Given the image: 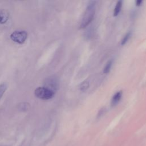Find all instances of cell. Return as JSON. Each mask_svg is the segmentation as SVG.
Here are the masks:
<instances>
[{"label": "cell", "instance_id": "7a4b0ae2", "mask_svg": "<svg viewBox=\"0 0 146 146\" xmlns=\"http://www.w3.org/2000/svg\"><path fill=\"white\" fill-rule=\"evenodd\" d=\"M35 95L39 99L48 100L54 97L55 92L46 87H39L35 90Z\"/></svg>", "mask_w": 146, "mask_h": 146}, {"label": "cell", "instance_id": "4fadbf2b", "mask_svg": "<svg viewBox=\"0 0 146 146\" xmlns=\"http://www.w3.org/2000/svg\"><path fill=\"white\" fill-rule=\"evenodd\" d=\"M142 3V1L141 0H137L136 2V6H140Z\"/></svg>", "mask_w": 146, "mask_h": 146}, {"label": "cell", "instance_id": "30bf717a", "mask_svg": "<svg viewBox=\"0 0 146 146\" xmlns=\"http://www.w3.org/2000/svg\"><path fill=\"white\" fill-rule=\"evenodd\" d=\"M131 32H128V33L123 37V39H122V40H121V45H124V44H125V43L127 42L128 40L129 39V37L131 36Z\"/></svg>", "mask_w": 146, "mask_h": 146}, {"label": "cell", "instance_id": "6da1fadb", "mask_svg": "<svg viewBox=\"0 0 146 146\" xmlns=\"http://www.w3.org/2000/svg\"><path fill=\"white\" fill-rule=\"evenodd\" d=\"M95 13V2L92 1L88 5L84 14L82 17L80 24V28L83 29L87 27L94 19Z\"/></svg>", "mask_w": 146, "mask_h": 146}, {"label": "cell", "instance_id": "7c38bea8", "mask_svg": "<svg viewBox=\"0 0 146 146\" xmlns=\"http://www.w3.org/2000/svg\"><path fill=\"white\" fill-rule=\"evenodd\" d=\"M19 107H21V110H27L28 106H29V105L27 104V103H22L21 105H19Z\"/></svg>", "mask_w": 146, "mask_h": 146}, {"label": "cell", "instance_id": "3957f363", "mask_svg": "<svg viewBox=\"0 0 146 146\" xmlns=\"http://www.w3.org/2000/svg\"><path fill=\"white\" fill-rule=\"evenodd\" d=\"M27 37L26 31L23 30H18L14 31L10 35L11 39L18 43H23Z\"/></svg>", "mask_w": 146, "mask_h": 146}, {"label": "cell", "instance_id": "277c9868", "mask_svg": "<svg viewBox=\"0 0 146 146\" xmlns=\"http://www.w3.org/2000/svg\"><path fill=\"white\" fill-rule=\"evenodd\" d=\"M46 83L47 84V86L46 87L53 91L55 92V91L56 90L58 84V82L56 79L54 78H50L48 79V80L46 81Z\"/></svg>", "mask_w": 146, "mask_h": 146}, {"label": "cell", "instance_id": "8992f818", "mask_svg": "<svg viewBox=\"0 0 146 146\" xmlns=\"http://www.w3.org/2000/svg\"><path fill=\"white\" fill-rule=\"evenodd\" d=\"M9 17V13L5 10H0V23H5Z\"/></svg>", "mask_w": 146, "mask_h": 146}, {"label": "cell", "instance_id": "8fae6325", "mask_svg": "<svg viewBox=\"0 0 146 146\" xmlns=\"http://www.w3.org/2000/svg\"><path fill=\"white\" fill-rule=\"evenodd\" d=\"M89 87V83L87 81L83 82L80 86V90L82 91L86 90Z\"/></svg>", "mask_w": 146, "mask_h": 146}, {"label": "cell", "instance_id": "5b68a950", "mask_svg": "<svg viewBox=\"0 0 146 146\" xmlns=\"http://www.w3.org/2000/svg\"><path fill=\"white\" fill-rule=\"evenodd\" d=\"M122 95V92L121 91H119L116 92L112 97L111 99V106H116L118 102L120 101Z\"/></svg>", "mask_w": 146, "mask_h": 146}, {"label": "cell", "instance_id": "ba28073f", "mask_svg": "<svg viewBox=\"0 0 146 146\" xmlns=\"http://www.w3.org/2000/svg\"><path fill=\"white\" fill-rule=\"evenodd\" d=\"M112 64V60H110L107 63L106 66L104 67V71H103L104 74H108L110 71Z\"/></svg>", "mask_w": 146, "mask_h": 146}, {"label": "cell", "instance_id": "52a82bcc", "mask_svg": "<svg viewBox=\"0 0 146 146\" xmlns=\"http://www.w3.org/2000/svg\"><path fill=\"white\" fill-rule=\"evenodd\" d=\"M121 6H122V1H119L117 2V3L116 4V6L115 7L114 9V11H113V15L114 16H117L119 13L120 11L121 8Z\"/></svg>", "mask_w": 146, "mask_h": 146}, {"label": "cell", "instance_id": "9c48e42d", "mask_svg": "<svg viewBox=\"0 0 146 146\" xmlns=\"http://www.w3.org/2000/svg\"><path fill=\"white\" fill-rule=\"evenodd\" d=\"M7 88V85L5 83H2L0 84V99L6 91Z\"/></svg>", "mask_w": 146, "mask_h": 146}]
</instances>
